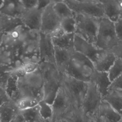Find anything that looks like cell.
<instances>
[{
	"instance_id": "cell-1",
	"label": "cell",
	"mask_w": 122,
	"mask_h": 122,
	"mask_svg": "<svg viewBox=\"0 0 122 122\" xmlns=\"http://www.w3.org/2000/svg\"><path fill=\"white\" fill-rule=\"evenodd\" d=\"M39 68L43 77L44 101L51 105L57 93L62 86V74L55 64L51 63H39Z\"/></svg>"
},
{
	"instance_id": "cell-2",
	"label": "cell",
	"mask_w": 122,
	"mask_h": 122,
	"mask_svg": "<svg viewBox=\"0 0 122 122\" xmlns=\"http://www.w3.org/2000/svg\"><path fill=\"white\" fill-rule=\"evenodd\" d=\"M95 71L94 64L90 59L75 51L72 53L69 65L63 74L89 83Z\"/></svg>"
},
{
	"instance_id": "cell-3",
	"label": "cell",
	"mask_w": 122,
	"mask_h": 122,
	"mask_svg": "<svg viewBox=\"0 0 122 122\" xmlns=\"http://www.w3.org/2000/svg\"><path fill=\"white\" fill-rule=\"evenodd\" d=\"M19 89L21 98L31 97L41 101L43 100V77L40 68L31 74L18 79Z\"/></svg>"
},
{
	"instance_id": "cell-4",
	"label": "cell",
	"mask_w": 122,
	"mask_h": 122,
	"mask_svg": "<svg viewBox=\"0 0 122 122\" xmlns=\"http://www.w3.org/2000/svg\"><path fill=\"white\" fill-rule=\"evenodd\" d=\"M119 41L115 22L104 17L100 19L95 45L102 50L111 51Z\"/></svg>"
},
{
	"instance_id": "cell-5",
	"label": "cell",
	"mask_w": 122,
	"mask_h": 122,
	"mask_svg": "<svg viewBox=\"0 0 122 122\" xmlns=\"http://www.w3.org/2000/svg\"><path fill=\"white\" fill-rule=\"evenodd\" d=\"M76 22L75 34L95 45L101 19L74 13Z\"/></svg>"
},
{
	"instance_id": "cell-6",
	"label": "cell",
	"mask_w": 122,
	"mask_h": 122,
	"mask_svg": "<svg viewBox=\"0 0 122 122\" xmlns=\"http://www.w3.org/2000/svg\"><path fill=\"white\" fill-rule=\"evenodd\" d=\"M63 1L74 13L84 14L99 19L105 17L102 0Z\"/></svg>"
},
{
	"instance_id": "cell-7",
	"label": "cell",
	"mask_w": 122,
	"mask_h": 122,
	"mask_svg": "<svg viewBox=\"0 0 122 122\" xmlns=\"http://www.w3.org/2000/svg\"><path fill=\"white\" fill-rule=\"evenodd\" d=\"M40 32L29 29L27 37L21 43L23 50L21 61L24 64L30 62L40 63Z\"/></svg>"
},
{
	"instance_id": "cell-8",
	"label": "cell",
	"mask_w": 122,
	"mask_h": 122,
	"mask_svg": "<svg viewBox=\"0 0 122 122\" xmlns=\"http://www.w3.org/2000/svg\"><path fill=\"white\" fill-rule=\"evenodd\" d=\"M62 86L70 97L74 106L80 108L90 82L78 80L65 74H62Z\"/></svg>"
},
{
	"instance_id": "cell-9",
	"label": "cell",
	"mask_w": 122,
	"mask_h": 122,
	"mask_svg": "<svg viewBox=\"0 0 122 122\" xmlns=\"http://www.w3.org/2000/svg\"><path fill=\"white\" fill-rule=\"evenodd\" d=\"M102 101V99L96 85L91 82L80 108L89 119L95 117Z\"/></svg>"
},
{
	"instance_id": "cell-10",
	"label": "cell",
	"mask_w": 122,
	"mask_h": 122,
	"mask_svg": "<svg viewBox=\"0 0 122 122\" xmlns=\"http://www.w3.org/2000/svg\"><path fill=\"white\" fill-rule=\"evenodd\" d=\"M53 111V122L65 119L75 107L65 89L62 86L51 104Z\"/></svg>"
},
{
	"instance_id": "cell-11",
	"label": "cell",
	"mask_w": 122,
	"mask_h": 122,
	"mask_svg": "<svg viewBox=\"0 0 122 122\" xmlns=\"http://www.w3.org/2000/svg\"><path fill=\"white\" fill-rule=\"evenodd\" d=\"M54 1L51 0V3L44 8L43 11L40 31L43 33L50 34L61 25V19L54 9Z\"/></svg>"
},
{
	"instance_id": "cell-12",
	"label": "cell",
	"mask_w": 122,
	"mask_h": 122,
	"mask_svg": "<svg viewBox=\"0 0 122 122\" xmlns=\"http://www.w3.org/2000/svg\"><path fill=\"white\" fill-rule=\"evenodd\" d=\"M74 49L90 59L94 64L103 50L75 34Z\"/></svg>"
},
{
	"instance_id": "cell-13",
	"label": "cell",
	"mask_w": 122,
	"mask_h": 122,
	"mask_svg": "<svg viewBox=\"0 0 122 122\" xmlns=\"http://www.w3.org/2000/svg\"><path fill=\"white\" fill-rule=\"evenodd\" d=\"M39 53L40 63L46 62L56 65L54 46L50 34L40 32Z\"/></svg>"
},
{
	"instance_id": "cell-14",
	"label": "cell",
	"mask_w": 122,
	"mask_h": 122,
	"mask_svg": "<svg viewBox=\"0 0 122 122\" xmlns=\"http://www.w3.org/2000/svg\"><path fill=\"white\" fill-rule=\"evenodd\" d=\"M122 116L109 104L102 100L96 115L92 119L96 122H119Z\"/></svg>"
},
{
	"instance_id": "cell-15",
	"label": "cell",
	"mask_w": 122,
	"mask_h": 122,
	"mask_svg": "<svg viewBox=\"0 0 122 122\" xmlns=\"http://www.w3.org/2000/svg\"><path fill=\"white\" fill-rule=\"evenodd\" d=\"M44 8H36L25 10L23 14V19L26 28L40 31L42 14Z\"/></svg>"
},
{
	"instance_id": "cell-16",
	"label": "cell",
	"mask_w": 122,
	"mask_h": 122,
	"mask_svg": "<svg viewBox=\"0 0 122 122\" xmlns=\"http://www.w3.org/2000/svg\"><path fill=\"white\" fill-rule=\"evenodd\" d=\"M91 82L96 85L102 99L109 93V88L112 82L107 72L96 70L92 75Z\"/></svg>"
},
{
	"instance_id": "cell-17",
	"label": "cell",
	"mask_w": 122,
	"mask_h": 122,
	"mask_svg": "<svg viewBox=\"0 0 122 122\" xmlns=\"http://www.w3.org/2000/svg\"><path fill=\"white\" fill-rule=\"evenodd\" d=\"M116 59L111 51L103 50L94 64L95 69L98 71L107 72Z\"/></svg>"
},
{
	"instance_id": "cell-18",
	"label": "cell",
	"mask_w": 122,
	"mask_h": 122,
	"mask_svg": "<svg viewBox=\"0 0 122 122\" xmlns=\"http://www.w3.org/2000/svg\"><path fill=\"white\" fill-rule=\"evenodd\" d=\"M20 111L15 103L8 101L0 107V120L1 122H11L19 114Z\"/></svg>"
},
{
	"instance_id": "cell-19",
	"label": "cell",
	"mask_w": 122,
	"mask_h": 122,
	"mask_svg": "<svg viewBox=\"0 0 122 122\" xmlns=\"http://www.w3.org/2000/svg\"><path fill=\"white\" fill-rule=\"evenodd\" d=\"M54 49L55 62L56 68L61 74H64L69 65L71 55L73 52L62 49L55 46Z\"/></svg>"
},
{
	"instance_id": "cell-20",
	"label": "cell",
	"mask_w": 122,
	"mask_h": 122,
	"mask_svg": "<svg viewBox=\"0 0 122 122\" xmlns=\"http://www.w3.org/2000/svg\"><path fill=\"white\" fill-rule=\"evenodd\" d=\"M106 18L115 23L122 15L117 0H102Z\"/></svg>"
},
{
	"instance_id": "cell-21",
	"label": "cell",
	"mask_w": 122,
	"mask_h": 122,
	"mask_svg": "<svg viewBox=\"0 0 122 122\" xmlns=\"http://www.w3.org/2000/svg\"><path fill=\"white\" fill-rule=\"evenodd\" d=\"M18 80V78L14 75L11 74L4 88L10 100L14 102L21 98Z\"/></svg>"
},
{
	"instance_id": "cell-22",
	"label": "cell",
	"mask_w": 122,
	"mask_h": 122,
	"mask_svg": "<svg viewBox=\"0 0 122 122\" xmlns=\"http://www.w3.org/2000/svg\"><path fill=\"white\" fill-rule=\"evenodd\" d=\"M75 34H65L60 38H52L54 46L71 52L75 51Z\"/></svg>"
},
{
	"instance_id": "cell-23",
	"label": "cell",
	"mask_w": 122,
	"mask_h": 122,
	"mask_svg": "<svg viewBox=\"0 0 122 122\" xmlns=\"http://www.w3.org/2000/svg\"><path fill=\"white\" fill-rule=\"evenodd\" d=\"M102 100L110 106L118 114L122 116V96L113 92H109Z\"/></svg>"
},
{
	"instance_id": "cell-24",
	"label": "cell",
	"mask_w": 122,
	"mask_h": 122,
	"mask_svg": "<svg viewBox=\"0 0 122 122\" xmlns=\"http://www.w3.org/2000/svg\"><path fill=\"white\" fill-rule=\"evenodd\" d=\"M19 115L22 122H44L39 113L38 105L32 109L20 111Z\"/></svg>"
},
{
	"instance_id": "cell-25",
	"label": "cell",
	"mask_w": 122,
	"mask_h": 122,
	"mask_svg": "<svg viewBox=\"0 0 122 122\" xmlns=\"http://www.w3.org/2000/svg\"><path fill=\"white\" fill-rule=\"evenodd\" d=\"M53 8L61 19L74 17V13L63 0H55Z\"/></svg>"
},
{
	"instance_id": "cell-26",
	"label": "cell",
	"mask_w": 122,
	"mask_h": 122,
	"mask_svg": "<svg viewBox=\"0 0 122 122\" xmlns=\"http://www.w3.org/2000/svg\"><path fill=\"white\" fill-rule=\"evenodd\" d=\"M38 106L39 113L43 122H53V111L51 105L42 100L39 102Z\"/></svg>"
},
{
	"instance_id": "cell-27",
	"label": "cell",
	"mask_w": 122,
	"mask_h": 122,
	"mask_svg": "<svg viewBox=\"0 0 122 122\" xmlns=\"http://www.w3.org/2000/svg\"><path fill=\"white\" fill-rule=\"evenodd\" d=\"M40 101L36 98L31 97H22L15 103L20 111H24L37 106Z\"/></svg>"
},
{
	"instance_id": "cell-28",
	"label": "cell",
	"mask_w": 122,
	"mask_h": 122,
	"mask_svg": "<svg viewBox=\"0 0 122 122\" xmlns=\"http://www.w3.org/2000/svg\"><path fill=\"white\" fill-rule=\"evenodd\" d=\"M65 119L68 122H88L90 119L78 107H74Z\"/></svg>"
},
{
	"instance_id": "cell-29",
	"label": "cell",
	"mask_w": 122,
	"mask_h": 122,
	"mask_svg": "<svg viewBox=\"0 0 122 122\" xmlns=\"http://www.w3.org/2000/svg\"><path fill=\"white\" fill-rule=\"evenodd\" d=\"M111 82L114 81L122 74V61L116 58L114 63L107 72Z\"/></svg>"
},
{
	"instance_id": "cell-30",
	"label": "cell",
	"mask_w": 122,
	"mask_h": 122,
	"mask_svg": "<svg viewBox=\"0 0 122 122\" xmlns=\"http://www.w3.org/2000/svg\"><path fill=\"white\" fill-rule=\"evenodd\" d=\"M60 26L66 34L75 33L76 22L74 17L62 19Z\"/></svg>"
},
{
	"instance_id": "cell-31",
	"label": "cell",
	"mask_w": 122,
	"mask_h": 122,
	"mask_svg": "<svg viewBox=\"0 0 122 122\" xmlns=\"http://www.w3.org/2000/svg\"><path fill=\"white\" fill-rule=\"evenodd\" d=\"M109 92H113L122 96V74L112 82Z\"/></svg>"
},
{
	"instance_id": "cell-32",
	"label": "cell",
	"mask_w": 122,
	"mask_h": 122,
	"mask_svg": "<svg viewBox=\"0 0 122 122\" xmlns=\"http://www.w3.org/2000/svg\"><path fill=\"white\" fill-rule=\"evenodd\" d=\"M23 67L26 74H31L36 71L38 69L39 67V64L30 62L24 64Z\"/></svg>"
},
{
	"instance_id": "cell-33",
	"label": "cell",
	"mask_w": 122,
	"mask_h": 122,
	"mask_svg": "<svg viewBox=\"0 0 122 122\" xmlns=\"http://www.w3.org/2000/svg\"><path fill=\"white\" fill-rule=\"evenodd\" d=\"M111 51L116 58L122 61V41H119L117 44Z\"/></svg>"
},
{
	"instance_id": "cell-34",
	"label": "cell",
	"mask_w": 122,
	"mask_h": 122,
	"mask_svg": "<svg viewBox=\"0 0 122 122\" xmlns=\"http://www.w3.org/2000/svg\"><path fill=\"white\" fill-rule=\"evenodd\" d=\"M25 10L38 8L39 0L21 1Z\"/></svg>"
},
{
	"instance_id": "cell-35",
	"label": "cell",
	"mask_w": 122,
	"mask_h": 122,
	"mask_svg": "<svg viewBox=\"0 0 122 122\" xmlns=\"http://www.w3.org/2000/svg\"><path fill=\"white\" fill-rule=\"evenodd\" d=\"M65 34L64 29L60 26L55 29L50 34L51 38H57L61 37Z\"/></svg>"
},
{
	"instance_id": "cell-36",
	"label": "cell",
	"mask_w": 122,
	"mask_h": 122,
	"mask_svg": "<svg viewBox=\"0 0 122 122\" xmlns=\"http://www.w3.org/2000/svg\"><path fill=\"white\" fill-rule=\"evenodd\" d=\"M115 23L117 34L119 41H122V14Z\"/></svg>"
},
{
	"instance_id": "cell-37",
	"label": "cell",
	"mask_w": 122,
	"mask_h": 122,
	"mask_svg": "<svg viewBox=\"0 0 122 122\" xmlns=\"http://www.w3.org/2000/svg\"><path fill=\"white\" fill-rule=\"evenodd\" d=\"M10 101L9 98L5 89L0 86V107L4 103Z\"/></svg>"
},
{
	"instance_id": "cell-38",
	"label": "cell",
	"mask_w": 122,
	"mask_h": 122,
	"mask_svg": "<svg viewBox=\"0 0 122 122\" xmlns=\"http://www.w3.org/2000/svg\"><path fill=\"white\" fill-rule=\"evenodd\" d=\"M7 9L9 11H11L14 10L15 8V4L13 3H10L8 4Z\"/></svg>"
},
{
	"instance_id": "cell-39",
	"label": "cell",
	"mask_w": 122,
	"mask_h": 122,
	"mask_svg": "<svg viewBox=\"0 0 122 122\" xmlns=\"http://www.w3.org/2000/svg\"><path fill=\"white\" fill-rule=\"evenodd\" d=\"M11 122H22L21 121V119L19 116V114L18 116L14 119L13 120H12Z\"/></svg>"
},
{
	"instance_id": "cell-40",
	"label": "cell",
	"mask_w": 122,
	"mask_h": 122,
	"mask_svg": "<svg viewBox=\"0 0 122 122\" xmlns=\"http://www.w3.org/2000/svg\"><path fill=\"white\" fill-rule=\"evenodd\" d=\"M53 122H68L66 119H62L56 120V121H54Z\"/></svg>"
},
{
	"instance_id": "cell-41",
	"label": "cell",
	"mask_w": 122,
	"mask_h": 122,
	"mask_svg": "<svg viewBox=\"0 0 122 122\" xmlns=\"http://www.w3.org/2000/svg\"><path fill=\"white\" fill-rule=\"evenodd\" d=\"M88 122H96L94 120L92 119H90L89 120V121H88Z\"/></svg>"
},
{
	"instance_id": "cell-42",
	"label": "cell",
	"mask_w": 122,
	"mask_h": 122,
	"mask_svg": "<svg viewBox=\"0 0 122 122\" xmlns=\"http://www.w3.org/2000/svg\"><path fill=\"white\" fill-rule=\"evenodd\" d=\"M119 122H122V117H121V119H120Z\"/></svg>"
},
{
	"instance_id": "cell-43",
	"label": "cell",
	"mask_w": 122,
	"mask_h": 122,
	"mask_svg": "<svg viewBox=\"0 0 122 122\" xmlns=\"http://www.w3.org/2000/svg\"><path fill=\"white\" fill-rule=\"evenodd\" d=\"M0 122H1L0 120Z\"/></svg>"
}]
</instances>
